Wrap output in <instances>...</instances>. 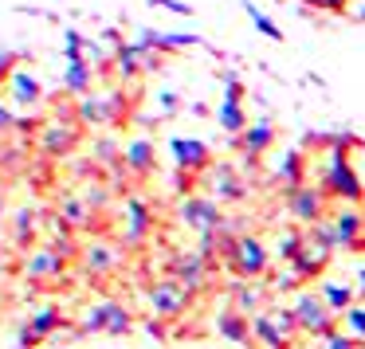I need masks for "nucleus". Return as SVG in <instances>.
I'll list each match as a JSON object with an SVG mask.
<instances>
[{"label":"nucleus","mask_w":365,"mask_h":349,"mask_svg":"<svg viewBox=\"0 0 365 349\" xmlns=\"http://www.w3.org/2000/svg\"><path fill=\"white\" fill-rule=\"evenodd\" d=\"M334 251H338L334 224L318 220V224H310V228H302V247H299V255H294L291 267L299 271L307 283H314V278H326V267H330Z\"/></svg>","instance_id":"nucleus-1"},{"label":"nucleus","mask_w":365,"mask_h":349,"mask_svg":"<svg viewBox=\"0 0 365 349\" xmlns=\"http://www.w3.org/2000/svg\"><path fill=\"white\" fill-rule=\"evenodd\" d=\"M314 184L326 197L341 200V204L365 200V184H361V177H357V169H354V161H349L346 150H326V161H322V169H318Z\"/></svg>","instance_id":"nucleus-2"},{"label":"nucleus","mask_w":365,"mask_h":349,"mask_svg":"<svg viewBox=\"0 0 365 349\" xmlns=\"http://www.w3.org/2000/svg\"><path fill=\"white\" fill-rule=\"evenodd\" d=\"M291 310H294V318H299V330L307 333V338H318V341H322V338H330V333L341 330L338 318L326 310L318 286H302L299 294H291Z\"/></svg>","instance_id":"nucleus-3"},{"label":"nucleus","mask_w":365,"mask_h":349,"mask_svg":"<svg viewBox=\"0 0 365 349\" xmlns=\"http://www.w3.org/2000/svg\"><path fill=\"white\" fill-rule=\"evenodd\" d=\"M212 267H216V263H208L200 251H177V255H169L165 275H169V278H177V283H181L185 291L200 294V291H208V286L216 283Z\"/></svg>","instance_id":"nucleus-4"},{"label":"nucleus","mask_w":365,"mask_h":349,"mask_svg":"<svg viewBox=\"0 0 365 349\" xmlns=\"http://www.w3.org/2000/svg\"><path fill=\"white\" fill-rule=\"evenodd\" d=\"M134 330V314H130L126 302L118 298H103L87 310L83 318V333H110V338H126Z\"/></svg>","instance_id":"nucleus-5"},{"label":"nucleus","mask_w":365,"mask_h":349,"mask_svg":"<svg viewBox=\"0 0 365 349\" xmlns=\"http://www.w3.org/2000/svg\"><path fill=\"white\" fill-rule=\"evenodd\" d=\"M283 204H287V216H291L299 228H310V224L326 220V212H330V197H326L314 181H307V184H299V189L283 192Z\"/></svg>","instance_id":"nucleus-6"},{"label":"nucleus","mask_w":365,"mask_h":349,"mask_svg":"<svg viewBox=\"0 0 365 349\" xmlns=\"http://www.w3.org/2000/svg\"><path fill=\"white\" fill-rule=\"evenodd\" d=\"M177 216H181V224L189 231L208 236V231H216L224 224V204L212 200L208 192H189V197H181V204H177Z\"/></svg>","instance_id":"nucleus-7"},{"label":"nucleus","mask_w":365,"mask_h":349,"mask_svg":"<svg viewBox=\"0 0 365 349\" xmlns=\"http://www.w3.org/2000/svg\"><path fill=\"white\" fill-rule=\"evenodd\" d=\"M192 298H197V294H192V291H185V286L177 283V278H169V275L145 286V302H150L153 318H165V322L181 318L185 310L192 306Z\"/></svg>","instance_id":"nucleus-8"},{"label":"nucleus","mask_w":365,"mask_h":349,"mask_svg":"<svg viewBox=\"0 0 365 349\" xmlns=\"http://www.w3.org/2000/svg\"><path fill=\"white\" fill-rule=\"evenodd\" d=\"M205 184H208V197L220 200V204H244L247 192H252V181H244L240 165H232V161H220V165L208 169Z\"/></svg>","instance_id":"nucleus-9"},{"label":"nucleus","mask_w":365,"mask_h":349,"mask_svg":"<svg viewBox=\"0 0 365 349\" xmlns=\"http://www.w3.org/2000/svg\"><path fill=\"white\" fill-rule=\"evenodd\" d=\"M216 122H220L224 134L240 137L252 122H247V110H244V83L236 75H224V98L216 106Z\"/></svg>","instance_id":"nucleus-10"},{"label":"nucleus","mask_w":365,"mask_h":349,"mask_svg":"<svg viewBox=\"0 0 365 349\" xmlns=\"http://www.w3.org/2000/svg\"><path fill=\"white\" fill-rule=\"evenodd\" d=\"M330 224H334V236H338V251L365 255V216L357 212V204H341L330 216Z\"/></svg>","instance_id":"nucleus-11"},{"label":"nucleus","mask_w":365,"mask_h":349,"mask_svg":"<svg viewBox=\"0 0 365 349\" xmlns=\"http://www.w3.org/2000/svg\"><path fill=\"white\" fill-rule=\"evenodd\" d=\"M169 153H173L181 173L205 177L208 169H212V150H208V142H200V137H169Z\"/></svg>","instance_id":"nucleus-12"},{"label":"nucleus","mask_w":365,"mask_h":349,"mask_svg":"<svg viewBox=\"0 0 365 349\" xmlns=\"http://www.w3.org/2000/svg\"><path fill=\"white\" fill-rule=\"evenodd\" d=\"M228 294H232L228 306H232V310H240L244 318H255V314H263V310L271 306V291H267V283H252V278H232V283H228Z\"/></svg>","instance_id":"nucleus-13"},{"label":"nucleus","mask_w":365,"mask_h":349,"mask_svg":"<svg viewBox=\"0 0 365 349\" xmlns=\"http://www.w3.org/2000/svg\"><path fill=\"white\" fill-rule=\"evenodd\" d=\"M79 137H83L79 122H51V126H43V134H40V150L48 153L51 161H63L67 153H75Z\"/></svg>","instance_id":"nucleus-14"},{"label":"nucleus","mask_w":365,"mask_h":349,"mask_svg":"<svg viewBox=\"0 0 365 349\" xmlns=\"http://www.w3.org/2000/svg\"><path fill=\"white\" fill-rule=\"evenodd\" d=\"M153 208L145 204L142 197H130L126 200V231H122V244L126 247H142L145 239H150V231H153Z\"/></svg>","instance_id":"nucleus-15"},{"label":"nucleus","mask_w":365,"mask_h":349,"mask_svg":"<svg viewBox=\"0 0 365 349\" xmlns=\"http://www.w3.org/2000/svg\"><path fill=\"white\" fill-rule=\"evenodd\" d=\"M307 173H310L307 150H283V157L275 161V169H271V181H275L283 192H291V189H299V184H307Z\"/></svg>","instance_id":"nucleus-16"},{"label":"nucleus","mask_w":365,"mask_h":349,"mask_svg":"<svg viewBox=\"0 0 365 349\" xmlns=\"http://www.w3.org/2000/svg\"><path fill=\"white\" fill-rule=\"evenodd\" d=\"M122 165L134 177H153L158 173V145L150 137H130L126 150H122Z\"/></svg>","instance_id":"nucleus-17"},{"label":"nucleus","mask_w":365,"mask_h":349,"mask_svg":"<svg viewBox=\"0 0 365 349\" xmlns=\"http://www.w3.org/2000/svg\"><path fill=\"white\" fill-rule=\"evenodd\" d=\"M122 259H126V255H122V247L118 244H106V239H95V244L83 251V263H87V271L95 278L114 275V271L122 267Z\"/></svg>","instance_id":"nucleus-18"},{"label":"nucleus","mask_w":365,"mask_h":349,"mask_svg":"<svg viewBox=\"0 0 365 349\" xmlns=\"http://www.w3.org/2000/svg\"><path fill=\"white\" fill-rule=\"evenodd\" d=\"M318 294H322L326 310H330L334 318H341L357 302V291H354L349 278H318Z\"/></svg>","instance_id":"nucleus-19"},{"label":"nucleus","mask_w":365,"mask_h":349,"mask_svg":"<svg viewBox=\"0 0 365 349\" xmlns=\"http://www.w3.org/2000/svg\"><path fill=\"white\" fill-rule=\"evenodd\" d=\"M216 333H220V341H232V345H252V318H244L240 310L224 306L220 314H216Z\"/></svg>","instance_id":"nucleus-20"},{"label":"nucleus","mask_w":365,"mask_h":349,"mask_svg":"<svg viewBox=\"0 0 365 349\" xmlns=\"http://www.w3.org/2000/svg\"><path fill=\"white\" fill-rule=\"evenodd\" d=\"M232 142L244 150V157H255V161H259L263 153L275 145V126H271L267 118H259V122H252V126H247L240 137H232Z\"/></svg>","instance_id":"nucleus-21"},{"label":"nucleus","mask_w":365,"mask_h":349,"mask_svg":"<svg viewBox=\"0 0 365 349\" xmlns=\"http://www.w3.org/2000/svg\"><path fill=\"white\" fill-rule=\"evenodd\" d=\"M28 278L32 283H48V278H63V271H67V259L63 255H56L51 247H43V251H32L28 255Z\"/></svg>","instance_id":"nucleus-22"},{"label":"nucleus","mask_w":365,"mask_h":349,"mask_svg":"<svg viewBox=\"0 0 365 349\" xmlns=\"http://www.w3.org/2000/svg\"><path fill=\"white\" fill-rule=\"evenodd\" d=\"M9 95H12V103H16V106H40L43 87H40V79H36L32 71L16 67V75L9 79Z\"/></svg>","instance_id":"nucleus-23"},{"label":"nucleus","mask_w":365,"mask_h":349,"mask_svg":"<svg viewBox=\"0 0 365 349\" xmlns=\"http://www.w3.org/2000/svg\"><path fill=\"white\" fill-rule=\"evenodd\" d=\"M252 341H255V345H263V349H291V345H294V341H291V338H283V330H279V325L271 322L267 310L252 318Z\"/></svg>","instance_id":"nucleus-24"},{"label":"nucleus","mask_w":365,"mask_h":349,"mask_svg":"<svg viewBox=\"0 0 365 349\" xmlns=\"http://www.w3.org/2000/svg\"><path fill=\"white\" fill-rule=\"evenodd\" d=\"M114 71H118V79H138V75H145V51L138 48V43H118V51H114Z\"/></svg>","instance_id":"nucleus-25"},{"label":"nucleus","mask_w":365,"mask_h":349,"mask_svg":"<svg viewBox=\"0 0 365 349\" xmlns=\"http://www.w3.org/2000/svg\"><path fill=\"white\" fill-rule=\"evenodd\" d=\"M63 90L75 98H87L91 90H95V67L87 63V59H79V63H67L63 71Z\"/></svg>","instance_id":"nucleus-26"},{"label":"nucleus","mask_w":365,"mask_h":349,"mask_svg":"<svg viewBox=\"0 0 365 349\" xmlns=\"http://www.w3.org/2000/svg\"><path fill=\"white\" fill-rule=\"evenodd\" d=\"M28 325H32V330L48 341V338H56V333L67 325V318H63V310H59V306H40V310H32Z\"/></svg>","instance_id":"nucleus-27"},{"label":"nucleus","mask_w":365,"mask_h":349,"mask_svg":"<svg viewBox=\"0 0 365 349\" xmlns=\"http://www.w3.org/2000/svg\"><path fill=\"white\" fill-rule=\"evenodd\" d=\"M263 283H267V291H271V294H299L302 286H310L307 278H302L299 271L291 267V263H283L279 271H271V275L263 278Z\"/></svg>","instance_id":"nucleus-28"},{"label":"nucleus","mask_w":365,"mask_h":349,"mask_svg":"<svg viewBox=\"0 0 365 349\" xmlns=\"http://www.w3.org/2000/svg\"><path fill=\"white\" fill-rule=\"evenodd\" d=\"M299 247H302V228H283L275 239H271V255H275V263H294Z\"/></svg>","instance_id":"nucleus-29"},{"label":"nucleus","mask_w":365,"mask_h":349,"mask_svg":"<svg viewBox=\"0 0 365 349\" xmlns=\"http://www.w3.org/2000/svg\"><path fill=\"white\" fill-rule=\"evenodd\" d=\"M59 212H63V224H75V228H95V216H91L95 208H91L83 197H63Z\"/></svg>","instance_id":"nucleus-30"},{"label":"nucleus","mask_w":365,"mask_h":349,"mask_svg":"<svg viewBox=\"0 0 365 349\" xmlns=\"http://www.w3.org/2000/svg\"><path fill=\"white\" fill-rule=\"evenodd\" d=\"M338 325H341V330H346L349 338L357 341V345L365 349V302H354V306H349L346 314L338 318Z\"/></svg>","instance_id":"nucleus-31"},{"label":"nucleus","mask_w":365,"mask_h":349,"mask_svg":"<svg viewBox=\"0 0 365 349\" xmlns=\"http://www.w3.org/2000/svg\"><path fill=\"white\" fill-rule=\"evenodd\" d=\"M267 314H271V322H275L279 325V330H283V338H299V318H294V310L291 306H275V302H271V306H267Z\"/></svg>","instance_id":"nucleus-32"},{"label":"nucleus","mask_w":365,"mask_h":349,"mask_svg":"<svg viewBox=\"0 0 365 349\" xmlns=\"http://www.w3.org/2000/svg\"><path fill=\"white\" fill-rule=\"evenodd\" d=\"M122 150H126V145H118L114 137H98L91 153H95V165H118V161H122Z\"/></svg>","instance_id":"nucleus-33"},{"label":"nucleus","mask_w":365,"mask_h":349,"mask_svg":"<svg viewBox=\"0 0 365 349\" xmlns=\"http://www.w3.org/2000/svg\"><path fill=\"white\" fill-rule=\"evenodd\" d=\"M244 9H247V16H252L255 32H263V36H267V40H283V32H279V24H275V20L267 16V12H259V9H255V4H252V0H247Z\"/></svg>","instance_id":"nucleus-34"},{"label":"nucleus","mask_w":365,"mask_h":349,"mask_svg":"<svg viewBox=\"0 0 365 349\" xmlns=\"http://www.w3.org/2000/svg\"><path fill=\"white\" fill-rule=\"evenodd\" d=\"M32 239H36V216H32V208H20L16 212V244L28 247Z\"/></svg>","instance_id":"nucleus-35"},{"label":"nucleus","mask_w":365,"mask_h":349,"mask_svg":"<svg viewBox=\"0 0 365 349\" xmlns=\"http://www.w3.org/2000/svg\"><path fill=\"white\" fill-rule=\"evenodd\" d=\"M20 59L24 56H16V51H0V87H9V79L16 75Z\"/></svg>","instance_id":"nucleus-36"},{"label":"nucleus","mask_w":365,"mask_h":349,"mask_svg":"<svg viewBox=\"0 0 365 349\" xmlns=\"http://www.w3.org/2000/svg\"><path fill=\"white\" fill-rule=\"evenodd\" d=\"M322 349H361V345H357L346 330H338V333H330V338H322Z\"/></svg>","instance_id":"nucleus-37"},{"label":"nucleus","mask_w":365,"mask_h":349,"mask_svg":"<svg viewBox=\"0 0 365 349\" xmlns=\"http://www.w3.org/2000/svg\"><path fill=\"white\" fill-rule=\"evenodd\" d=\"M51 251H56V255H63V259H75V255H79V247L71 244V231H59V236H56V244H51Z\"/></svg>","instance_id":"nucleus-38"},{"label":"nucleus","mask_w":365,"mask_h":349,"mask_svg":"<svg viewBox=\"0 0 365 349\" xmlns=\"http://www.w3.org/2000/svg\"><path fill=\"white\" fill-rule=\"evenodd\" d=\"M40 341H43V338H40V333H36V330H32V325H28V322L20 325V333H16V349H36V345H40Z\"/></svg>","instance_id":"nucleus-39"},{"label":"nucleus","mask_w":365,"mask_h":349,"mask_svg":"<svg viewBox=\"0 0 365 349\" xmlns=\"http://www.w3.org/2000/svg\"><path fill=\"white\" fill-rule=\"evenodd\" d=\"M153 9H169L173 16H192V9L185 4V0H150Z\"/></svg>","instance_id":"nucleus-40"},{"label":"nucleus","mask_w":365,"mask_h":349,"mask_svg":"<svg viewBox=\"0 0 365 349\" xmlns=\"http://www.w3.org/2000/svg\"><path fill=\"white\" fill-rule=\"evenodd\" d=\"M354 291H357V302H365V255L354 263Z\"/></svg>","instance_id":"nucleus-41"},{"label":"nucleus","mask_w":365,"mask_h":349,"mask_svg":"<svg viewBox=\"0 0 365 349\" xmlns=\"http://www.w3.org/2000/svg\"><path fill=\"white\" fill-rule=\"evenodd\" d=\"M158 103H161V114L169 118V114H177V106H181V98H177L173 90H161V95H158Z\"/></svg>","instance_id":"nucleus-42"},{"label":"nucleus","mask_w":365,"mask_h":349,"mask_svg":"<svg viewBox=\"0 0 365 349\" xmlns=\"http://www.w3.org/2000/svg\"><path fill=\"white\" fill-rule=\"evenodd\" d=\"M83 200H87L91 208H103V204H106V189H103V184H98V189L91 184V189H87V197H83Z\"/></svg>","instance_id":"nucleus-43"},{"label":"nucleus","mask_w":365,"mask_h":349,"mask_svg":"<svg viewBox=\"0 0 365 349\" xmlns=\"http://www.w3.org/2000/svg\"><path fill=\"white\" fill-rule=\"evenodd\" d=\"M9 130H16V114H12V106H0V134H9Z\"/></svg>","instance_id":"nucleus-44"},{"label":"nucleus","mask_w":365,"mask_h":349,"mask_svg":"<svg viewBox=\"0 0 365 349\" xmlns=\"http://www.w3.org/2000/svg\"><path fill=\"white\" fill-rule=\"evenodd\" d=\"M145 333H150V338H165V318H150V322H145Z\"/></svg>","instance_id":"nucleus-45"},{"label":"nucleus","mask_w":365,"mask_h":349,"mask_svg":"<svg viewBox=\"0 0 365 349\" xmlns=\"http://www.w3.org/2000/svg\"><path fill=\"white\" fill-rule=\"evenodd\" d=\"M354 16H357V20H365V0H357V4H354Z\"/></svg>","instance_id":"nucleus-46"},{"label":"nucleus","mask_w":365,"mask_h":349,"mask_svg":"<svg viewBox=\"0 0 365 349\" xmlns=\"http://www.w3.org/2000/svg\"><path fill=\"white\" fill-rule=\"evenodd\" d=\"M4 216H9V204H4V192H0V224H4Z\"/></svg>","instance_id":"nucleus-47"}]
</instances>
